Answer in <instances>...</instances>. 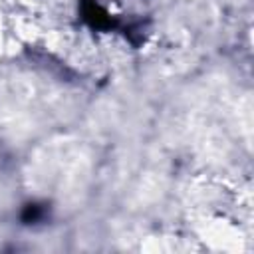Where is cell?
<instances>
[{"instance_id": "6da1fadb", "label": "cell", "mask_w": 254, "mask_h": 254, "mask_svg": "<svg viewBox=\"0 0 254 254\" xmlns=\"http://www.w3.org/2000/svg\"><path fill=\"white\" fill-rule=\"evenodd\" d=\"M81 16L95 30H109V28L115 26L111 16L95 0H81Z\"/></svg>"}, {"instance_id": "7a4b0ae2", "label": "cell", "mask_w": 254, "mask_h": 254, "mask_svg": "<svg viewBox=\"0 0 254 254\" xmlns=\"http://www.w3.org/2000/svg\"><path fill=\"white\" fill-rule=\"evenodd\" d=\"M42 216H44V206H40V204H36V202L26 204L24 210H22V220H24L26 224L36 222V220H40Z\"/></svg>"}]
</instances>
